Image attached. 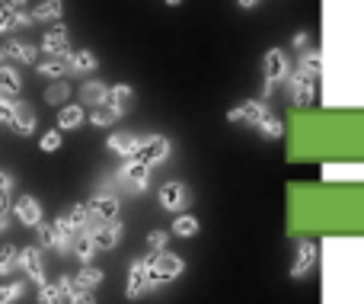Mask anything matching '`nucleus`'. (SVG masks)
<instances>
[{
  "label": "nucleus",
  "instance_id": "a211bd4d",
  "mask_svg": "<svg viewBox=\"0 0 364 304\" xmlns=\"http://www.w3.org/2000/svg\"><path fill=\"white\" fill-rule=\"evenodd\" d=\"M132 100H134V90L125 87V83H115V87H109V93H106V103L112 109H119L122 115H125V109L132 106Z\"/></svg>",
  "mask_w": 364,
  "mask_h": 304
},
{
  "label": "nucleus",
  "instance_id": "393cba45",
  "mask_svg": "<svg viewBox=\"0 0 364 304\" xmlns=\"http://www.w3.org/2000/svg\"><path fill=\"white\" fill-rule=\"evenodd\" d=\"M68 61H70V70H77V74H90V70H96V64H100L93 51H70Z\"/></svg>",
  "mask_w": 364,
  "mask_h": 304
},
{
  "label": "nucleus",
  "instance_id": "2f4dec72",
  "mask_svg": "<svg viewBox=\"0 0 364 304\" xmlns=\"http://www.w3.org/2000/svg\"><path fill=\"white\" fill-rule=\"evenodd\" d=\"M297 68L310 70V74H320V70H323V55L316 48H304L301 51V64H297Z\"/></svg>",
  "mask_w": 364,
  "mask_h": 304
},
{
  "label": "nucleus",
  "instance_id": "b1692460",
  "mask_svg": "<svg viewBox=\"0 0 364 304\" xmlns=\"http://www.w3.org/2000/svg\"><path fill=\"white\" fill-rule=\"evenodd\" d=\"M61 13H64L61 0H42V4L32 10V19H38V23H51V19H61Z\"/></svg>",
  "mask_w": 364,
  "mask_h": 304
},
{
  "label": "nucleus",
  "instance_id": "4c0bfd02",
  "mask_svg": "<svg viewBox=\"0 0 364 304\" xmlns=\"http://www.w3.org/2000/svg\"><path fill=\"white\" fill-rule=\"evenodd\" d=\"M38 145H42V151H58L61 147V132H45Z\"/></svg>",
  "mask_w": 364,
  "mask_h": 304
},
{
  "label": "nucleus",
  "instance_id": "79ce46f5",
  "mask_svg": "<svg viewBox=\"0 0 364 304\" xmlns=\"http://www.w3.org/2000/svg\"><path fill=\"white\" fill-rule=\"evenodd\" d=\"M237 4H240V10H252V6H256L259 0H237Z\"/></svg>",
  "mask_w": 364,
  "mask_h": 304
},
{
  "label": "nucleus",
  "instance_id": "7c9ffc66",
  "mask_svg": "<svg viewBox=\"0 0 364 304\" xmlns=\"http://www.w3.org/2000/svg\"><path fill=\"white\" fill-rule=\"evenodd\" d=\"M16 266H19V250L13 247V243L0 247V276H10Z\"/></svg>",
  "mask_w": 364,
  "mask_h": 304
},
{
  "label": "nucleus",
  "instance_id": "5701e85b",
  "mask_svg": "<svg viewBox=\"0 0 364 304\" xmlns=\"http://www.w3.org/2000/svg\"><path fill=\"white\" fill-rule=\"evenodd\" d=\"M83 119H87V115H83V109L70 103V106H64L61 112H58V128H64V132H70V128H80Z\"/></svg>",
  "mask_w": 364,
  "mask_h": 304
},
{
  "label": "nucleus",
  "instance_id": "a19ab883",
  "mask_svg": "<svg viewBox=\"0 0 364 304\" xmlns=\"http://www.w3.org/2000/svg\"><path fill=\"white\" fill-rule=\"evenodd\" d=\"M70 304H96L93 298H90V295H77V298L74 301H70Z\"/></svg>",
  "mask_w": 364,
  "mask_h": 304
},
{
  "label": "nucleus",
  "instance_id": "cd10ccee",
  "mask_svg": "<svg viewBox=\"0 0 364 304\" xmlns=\"http://www.w3.org/2000/svg\"><path fill=\"white\" fill-rule=\"evenodd\" d=\"M170 231L176 237H195L201 231V224H198V218H195V215H176V221H173Z\"/></svg>",
  "mask_w": 364,
  "mask_h": 304
},
{
  "label": "nucleus",
  "instance_id": "473e14b6",
  "mask_svg": "<svg viewBox=\"0 0 364 304\" xmlns=\"http://www.w3.org/2000/svg\"><path fill=\"white\" fill-rule=\"evenodd\" d=\"M68 96H70V87H68V80H55L48 90H45V103H68Z\"/></svg>",
  "mask_w": 364,
  "mask_h": 304
},
{
  "label": "nucleus",
  "instance_id": "f257e3e1",
  "mask_svg": "<svg viewBox=\"0 0 364 304\" xmlns=\"http://www.w3.org/2000/svg\"><path fill=\"white\" fill-rule=\"evenodd\" d=\"M166 157H170V141H166L164 135H144V138H138L134 154H132V160H138V164H144V167H157V164H164Z\"/></svg>",
  "mask_w": 364,
  "mask_h": 304
},
{
  "label": "nucleus",
  "instance_id": "bb28decb",
  "mask_svg": "<svg viewBox=\"0 0 364 304\" xmlns=\"http://www.w3.org/2000/svg\"><path fill=\"white\" fill-rule=\"evenodd\" d=\"M38 304H70V301L58 282H45V285H38Z\"/></svg>",
  "mask_w": 364,
  "mask_h": 304
},
{
  "label": "nucleus",
  "instance_id": "37998d69",
  "mask_svg": "<svg viewBox=\"0 0 364 304\" xmlns=\"http://www.w3.org/2000/svg\"><path fill=\"white\" fill-rule=\"evenodd\" d=\"M294 48H307V36H304V32L294 38Z\"/></svg>",
  "mask_w": 364,
  "mask_h": 304
},
{
  "label": "nucleus",
  "instance_id": "58836bf2",
  "mask_svg": "<svg viewBox=\"0 0 364 304\" xmlns=\"http://www.w3.org/2000/svg\"><path fill=\"white\" fill-rule=\"evenodd\" d=\"M0 122H4V125L13 122V103L6 100V96H0Z\"/></svg>",
  "mask_w": 364,
  "mask_h": 304
},
{
  "label": "nucleus",
  "instance_id": "c9c22d12",
  "mask_svg": "<svg viewBox=\"0 0 364 304\" xmlns=\"http://www.w3.org/2000/svg\"><path fill=\"white\" fill-rule=\"evenodd\" d=\"M38 228V241H42V247H55L58 250V231L55 224H36Z\"/></svg>",
  "mask_w": 364,
  "mask_h": 304
},
{
  "label": "nucleus",
  "instance_id": "7ed1b4c3",
  "mask_svg": "<svg viewBox=\"0 0 364 304\" xmlns=\"http://www.w3.org/2000/svg\"><path fill=\"white\" fill-rule=\"evenodd\" d=\"M147 260H151V276H154L157 282H173V279H179L182 269H186L182 256H179V253H170V250L151 253Z\"/></svg>",
  "mask_w": 364,
  "mask_h": 304
},
{
  "label": "nucleus",
  "instance_id": "412c9836",
  "mask_svg": "<svg viewBox=\"0 0 364 304\" xmlns=\"http://www.w3.org/2000/svg\"><path fill=\"white\" fill-rule=\"evenodd\" d=\"M106 93H109V87L102 80H87L80 87V100L87 103V106H100V103H106Z\"/></svg>",
  "mask_w": 364,
  "mask_h": 304
},
{
  "label": "nucleus",
  "instance_id": "9d476101",
  "mask_svg": "<svg viewBox=\"0 0 364 304\" xmlns=\"http://www.w3.org/2000/svg\"><path fill=\"white\" fill-rule=\"evenodd\" d=\"M160 205L166 211H182L188 205V186L179 183V179H170V183L160 189Z\"/></svg>",
  "mask_w": 364,
  "mask_h": 304
},
{
  "label": "nucleus",
  "instance_id": "c85d7f7f",
  "mask_svg": "<svg viewBox=\"0 0 364 304\" xmlns=\"http://www.w3.org/2000/svg\"><path fill=\"white\" fill-rule=\"evenodd\" d=\"M6 55L23 61V64H36V48H32L29 42H19V38H13V42L6 45Z\"/></svg>",
  "mask_w": 364,
  "mask_h": 304
},
{
  "label": "nucleus",
  "instance_id": "72a5a7b5",
  "mask_svg": "<svg viewBox=\"0 0 364 304\" xmlns=\"http://www.w3.org/2000/svg\"><path fill=\"white\" fill-rule=\"evenodd\" d=\"M166 243H170V231H151V234H147V247H151V253L166 250Z\"/></svg>",
  "mask_w": 364,
  "mask_h": 304
},
{
  "label": "nucleus",
  "instance_id": "6e6552de",
  "mask_svg": "<svg viewBox=\"0 0 364 304\" xmlns=\"http://www.w3.org/2000/svg\"><path fill=\"white\" fill-rule=\"evenodd\" d=\"M90 234H93V241H96V250H112V247H119V241H122V221L115 218V221H102V224H96V228H87Z\"/></svg>",
  "mask_w": 364,
  "mask_h": 304
},
{
  "label": "nucleus",
  "instance_id": "a18cd8bd",
  "mask_svg": "<svg viewBox=\"0 0 364 304\" xmlns=\"http://www.w3.org/2000/svg\"><path fill=\"white\" fill-rule=\"evenodd\" d=\"M4 58H6V48H0V61H4Z\"/></svg>",
  "mask_w": 364,
  "mask_h": 304
},
{
  "label": "nucleus",
  "instance_id": "c03bdc74",
  "mask_svg": "<svg viewBox=\"0 0 364 304\" xmlns=\"http://www.w3.org/2000/svg\"><path fill=\"white\" fill-rule=\"evenodd\" d=\"M182 4V0H166V6H179Z\"/></svg>",
  "mask_w": 364,
  "mask_h": 304
},
{
  "label": "nucleus",
  "instance_id": "f704fd0d",
  "mask_svg": "<svg viewBox=\"0 0 364 304\" xmlns=\"http://www.w3.org/2000/svg\"><path fill=\"white\" fill-rule=\"evenodd\" d=\"M23 295V282H6V285H0V304H13Z\"/></svg>",
  "mask_w": 364,
  "mask_h": 304
},
{
  "label": "nucleus",
  "instance_id": "9b49d317",
  "mask_svg": "<svg viewBox=\"0 0 364 304\" xmlns=\"http://www.w3.org/2000/svg\"><path fill=\"white\" fill-rule=\"evenodd\" d=\"M19 266H23V273L29 276L32 282L45 285V263H42L38 247H23V250H19Z\"/></svg>",
  "mask_w": 364,
  "mask_h": 304
},
{
  "label": "nucleus",
  "instance_id": "aec40b11",
  "mask_svg": "<svg viewBox=\"0 0 364 304\" xmlns=\"http://www.w3.org/2000/svg\"><path fill=\"white\" fill-rule=\"evenodd\" d=\"M70 250H74V256L83 263V266H87V263L93 260V253H96V241H93V234H90V231H80V234L74 237V247H70Z\"/></svg>",
  "mask_w": 364,
  "mask_h": 304
},
{
  "label": "nucleus",
  "instance_id": "ddd939ff",
  "mask_svg": "<svg viewBox=\"0 0 364 304\" xmlns=\"http://www.w3.org/2000/svg\"><path fill=\"white\" fill-rule=\"evenodd\" d=\"M42 51L45 55H70V42H68V29L64 26H55V29L45 32L42 38Z\"/></svg>",
  "mask_w": 364,
  "mask_h": 304
},
{
  "label": "nucleus",
  "instance_id": "f3484780",
  "mask_svg": "<svg viewBox=\"0 0 364 304\" xmlns=\"http://www.w3.org/2000/svg\"><path fill=\"white\" fill-rule=\"evenodd\" d=\"M134 145H138V138L128 132H115V135H109V141H106L109 151L119 154V157H128V160H132V154H134Z\"/></svg>",
  "mask_w": 364,
  "mask_h": 304
},
{
  "label": "nucleus",
  "instance_id": "423d86ee",
  "mask_svg": "<svg viewBox=\"0 0 364 304\" xmlns=\"http://www.w3.org/2000/svg\"><path fill=\"white\" fill-rule=\"evenodd\" d=\"M87 211H90V228H96L102 221H115L119 218V199L112 192H96L87 202Z\"/></svg>",
  "mask_w": 364,
  "mask_h": 304
},
{
  "label": "nucleus",
  "instance_id": "0eeeda50",
  "mask_svg": "<svg viewBox=\"0 0 364 304\" xmlns=\"http://www.w3.org/2000/svg\"><path fill=\"white\" fill-rule=\"evenodd\" d=\"M265 112H269L265 100H246L227 112V122H233V125H259Z\"/></svg>",
  "mask_w": 364,
  "mask_h": 304
},
{
  "label": "nucleus",
  "instance_id": "f8f14e48",
  "mask_svg": "<svg viewBox=\"0 0 364 304\" xmlns=\"http://www.w3.org/2000/svg\"><path fill=\"white\" fill-rule=\"evenodd\" d=\"M314 263H316V243L301 241V247H297V260L291 263V279H304V276L314 269Z\"/></svg>",
  "mask_w": 364,
  "mask_h": 304
},
{
  "label": "nucleus",
  "instance_id": "c756f323",
  "mask_svg": "<svg viewBox=\"0 0 364 304\" xmlns=\"http://www.w3.org/2000/svg\"><path fill=\"white\" fill-rule=\"evenodd\" d=\"M256 128H259V132L265 135V138H272V141H275V138H282V135H284V125H282V119H278V115L272 112V109H269V112L262 115V122H259Z\"/></svg>",
  "mask_w": 364,
  "mask_h": 304
},
{
  "label": "nucleus",
  "instance_id": "2eb2a0df",
  "mask_svg": "<svg viewBox=\"0 0 364 304\" xmlns=\"http://www.w3.org/2000/svg\"><path fill=\"white\" fill-rule=\"evenodd\" d=\"M13 132L16 135H32V128H36V109L29 106V103H13Z\"/></svg>",
  "mask_w": 364,
  "mask_h": 304
},
{
  "label": "nucleus",
  "instance_id": "a878e982",
  "mask_svg": "<svg viewBox=\"0 0 364 304\" xmlns=\"http://www.w3.org/2000/svg\"><path fill=\"white\" fill-rule=\"evenodd\" d=\"M19 90H23L19 74L13 68H4V64H0V96H16Z\"/></svg>",
  "mask_w": 364,
  "mask_h": 304
},
{
  "label": "nucleus",
  "instance_id": "e433bc0d",
  "mask_svg": "<svg viewBox=\"0 0 364 304\" xmlns=\"http://www.w3.org/2000/svg\"><path fill=\"white\" fill-rule=\"evenodd\" d=\"M16 16L19 10H10V6H0V36L10 29H16Z\"/></svg>",
  "mask_w": 364,
  "mask_h": 304
},
{
  "label": "nucleus",
  "instance_id": "20e7f679",
  "mask_svg": "<svg viewBox=\"0 0 364 304\" xmlns=\"http://www.w3.org/2000/svg\"><path fill=\"white\" fill-rule=\"evenodd\" d=\"M288 74H291L288 55H284L282 48L265 51V100L275 93V83L278 80H288Z\"/></svg>",
  "mask_w": 364,
  "mask_h": 304
},
{
  "label": "nucleus",
  "instance_id": "1a4fd4ad",
  "mask_svg": "<svg viewBox=\"0 0 364 304\" xmlns=\"http://www.w3.org/2000/svg\"><path fill=\"white\" fill-rule=\"evenodd\" d=\"M119 177H122V183H125L132 192H144L147 183H151V167L138 164V160H128V164L122 167Z\"/></svg>",
  "mask_w": 364,
  "mask_h": 304
},
{
  "label": "nucleus",
  "instance_id": "39448f33",
  "mask_svg": "<svg viewBox=\"0 0 364 304\" xmlns=\"http://www.w3.org/2000/svg\"><path fill=\"white\" fill-rule=\"evenodd\" d=\"M157 285V279L151 276V260H134L132 269H128V285H125V295L128 298H141L147 288Z\"/></svg>",
  "mask_w": 364,
  "mask_h": 304
},
{
  "label": "nucleus",
  "instance_id": "4468645a",
  "mask_svg": "<svg viewBox=\"0 0 364 304\" xmlns=\"http://www.w3.org/2000/svg\"><path fill=\"white\" fill-rule=\"evenodd\" d=\"M13 211H16V218H19L23 224H29V228L42 224V205H38L32 196H19L16 205H13Z\"/></svg>",
  "mask_w": 364,
  "mask_h": 304
},
{
  "label": "nucleus",
  "instance_id": "ea45409f",
  "mask_svg": "<svg viewBox=\"0 0 364 304\" xmlns=\"http://www.w3.org/2000/svg\"><path fill=\"white\" fill-rule=\"evenodd\" d=\"M26 0H4V6H10V10H23Z\"/></svg>",
  "mask_w": 364,
  "mask_h": 304
},
{
  "label": "nucleus",
  "instance_id": "dca6fc26",
  "mask_svg": "<svg viewBox=\"0 0 364 304\" xmlns=\"http://www.w3.org/2000/svg\"><path fill=\"white\" fill-rule=\"evenodd\" d=\"M74 285H77V292H80V295H90L93 288H100V285H102V269H96V266H83L80 273L74 276Z\"/></svg>",
  "mask_w": 364,
  "mask_h": 304
},
{
  "label": "nucleus",
  "instance_id": "f03ea898",
  "mask_svg": "<svg viewBox=\"0 0 364 304\" xmlns=\"http://www.w3.org/2000/svg\"><path fill=\"white\" fill-rule=\"evenodd\" d=\"M288 93H291V103L294 106H310L316 96V74H310V70L297 68L288 74Z\"/></svg>",
  "mask_w": 364,
  "mask_h": 304
},
{
  "label": "nucleus",
  "instance_id": "6ab92c4d",
  "mask_svg": "<svg viewBox=\"0 0 364 304\" xmlns=\"http://www.w3.org/2000/svg\"><path fill=\"white\" fill-rule=\"evenodd\" d=\"M68 70H70L68 55H51V58H45V61L38 64V74L42 77H58V80H61Z\"/></svg>",
  "mask_w": 364,
  "mask_h": 304
},
{
  "label": "nucleus",
  "instance_id": "4be33fe9",
  "mask_svg": "<svg viewBox=\"0 0 364 304\" xmlns=\"http://www.w3.org/2000/svg\"><path fill=\"white\" fill-rule=\"evenodd\" d=\"M119 119H122V112H119V109H112L109 103H100V106H93V112H90V122H93L96 128L115 125Z\"/></svg>",
  "mask_w": 364,
  "mask_h": 304
}]
</instances>
